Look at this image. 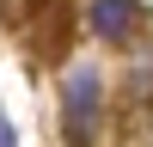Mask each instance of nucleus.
Instances as JSON below:
<instances>
[{
  "mask_svg": "<svg viewBox=\"0 0 153 147\" xmlns=\"http://www.w3.org/2000/svg\"><path fill=\"white\" fill-rule=\"evenodd\" d=\"M98 98H104V80H98L92 68H74L68 86H61V135H68V147H92Z\"/></svg>",
  "mask_w": 153,
  "mask_h": 147,
  "instance_id": "obj_1",
  "label": "nucleus"
},
{
  "mask_svg": "<svg viewBox=\"0 0 153 147\" xmlns=\"http://www.w3.org/2000/svg\"><path fill=\"white\" fill-rule=\"evenodd\" d=\"M86 24H92V37H104V43H123V37L141 24V6H135V0H92V6H86Z\"/></svg>",
  "mask_w": 153,
  "mask_h": 147,
  "instance_id": "obj_2",
  "label": "nucleus"
},
{
  "mask_svg": "<svg viewBox=\"0 0 153 147\" xmlns=\"http://www.w3.org/2000/svg\"><path fill=\"white\" fill-rule=\"evenodd\" d=\"M0 147H19V135H12V122H6V110H0Z\"/></svg>",
  "mask_w": 153,
  "mask_h": 147,
  "instance_id": "obj_3",
  "label": "nucleus"
}]
</instances>
